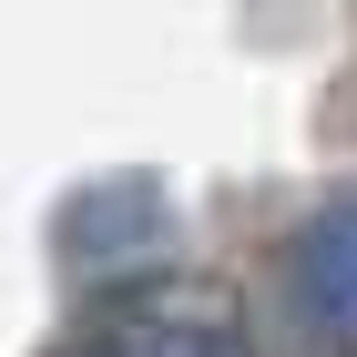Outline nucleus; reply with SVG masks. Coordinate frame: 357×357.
<instances>
[{
  "instance_id": "f03ea898",
  "label": "nucleus",
  "mask_w": 357,
  "mask_h": 357,
  "mask_svg": "<svg viewBox=\"0 0 357 357\" xmlns=\"http://www.w3.org/2000/svg\"><path fill=\"white\" fill-rule=\"evenodd\" d=\"M72 357H255V337L215 296H133L102 327H82Z\"/></svg>"
},
{
  "instance_id": "f257e3e1",
  "label": "nucleus",
  "mask_w": 357,
  "mask_h": 357,
  "mask_svg": "<svg viewBox=\"0 0 357 357\" xmlns=\"http://www.w3.org/2000/svg\"><path fill=\"white\" fill-rule=\"evenodd\" d=\"M286 306H296L337 357H357V194L317 204V215L286 235Z\"/></svg>"
}]
</instances>
